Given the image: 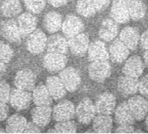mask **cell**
<instances>
[{
  "label": "cell",
  "mask_w": 148,
  "mask_h": 134,
  "mask_svg": "<svg viewBox=\"0 0 148 134\" xmlns=\"http://www.w3.org/2000/svg\"><path fill=\"white\" fill-rule=\"evenodd\" d=\"M96 114L97 111L95 104L88 97L82 99L76 107V116L78 122L84 125L91 123Z\"/></svg>",
  "instance_id": "obj_1"
},
{
  "label": "cell",
  "mask_w": 148,
  "mask_h": 134,
  "mask_svg": "<svg viewBox=\"0 0 148 134\" xmlns=\"http://www.w3.org/2000/svg\"><path fill=\"white\" fill-rule=\"evenodd\" d=\"M111 65L108 61H92L88 66V76L95 82L102 83L111 75Z\"/></svg>",
  "instance_id": "obj_2"
},
{
  "label": "cell",
  "mask_w": 148,
  "mask_h": 134,
  "mask_svg": "<svg viewBox=\"0 0 148 134\" xmlns=\"http://www.w3.org/2000/svg\"><path fill=\"white\" fill-rule=\"evenodd\" d=\"M25 45L29 53L33 54H41L45 49H46L47 45V37L46 34L40 29H36L28 35Z\"/></svg>",
  "instance_id": "obj_3"
},
{
  "label": "cell",
  "mask_w": 148,
  "mask_h": 134,
  "mask_svg": "<svg viewBox=\"0 0 148 134\" xmlns=\"http://www.w3.org/2000/svg\"><path fill=\"white\" fill-rule=\"evenodd\" d=\"M75 116L76 107L68 100L59 101L52 109V117L56 122L73 120Z\"/></svg>",
  "instance_id": "obj_4"
},
{
  "label": "cell",
  "mask_w": 148,
  "mask_h": 134,
  "mask_svg": "<svg viewBox=\"0 0 148 134\" xmlns=\"http://www.w3.org/2000/svg\"><path fill=\"white\" fill-rule=\"evenodd\" d=\"M32 101V94L29 90L14 88L11 90L9 103L11 107L17 111L26 110L30 106Z\"/></svg>",
  "instance_id": "obj_5"
},
{
  "label": "cell",
  "mask_w": 148,
  "mask_h": 134,
  "mask_svg": "<svg viewBox=\"0 0 148 134\" xmlns=\"http://www.w3.org/2000/svg\"><path fill=\"white\" fill-rule=\"evenodd\" d=\"M127 104L136 121H142L148 113V101L143 96L134 95L127 101Z\"/></svg>",
  "instance_id": "obj_6"
},
{
  "label": "cell",
  "mask_w": 148,
  "mask_h": 134,
  "mask_svg": "<svg viewBox=\"0 0 148 134\" xmlns=\"http://www.w3.org/2000/svg\"><path fill=\"white\" fill-rule=\"evenodd\" d=\"M62 30L66 39L73 38L83 33L84 30V24L82 19L74 15H67L62 22Z\"/></svg>",
  "instance_id": "obj_7"
},
{
  "label": "cell",
  "mask_w": 148,
  "mask_h": 134,
  "mask_svg": "<svg viewBox=\"0 0 148 134\" xmlns=\"http://www.w3.org/2000/svg\"><path fill=\"white\" fill-rule=\"evenodd\" d=\"M0 34L6 40L10 43L18 44L21 40V32L17 24V20L13 18L7 19L1 24Z\"/></svg>",
  "instance_id": "obj_8"
},
{
  "label": "cell",
  "mask_w": 148,
  "mask_h": 134,
  "mask_svg": "<svg viewBox=\"0 0 148 134\" xmlns=\"http://www.w3.org/2000/svg\"><path fill=\"white\" fill-rule=\"evenodd\" d=\"M59 77L62 80L67 91L73 92L77 90L81 84V76L79 72L73 67H65L60 71Z\"/></svg>",
  "instance_id": "obj_9"
},
{
  "label": "cell",
  "mask_w": 148,
  "mask_h": 134,
  "mask_svg": "<svg viewBox=\"0 0 148 134\" xmlns=\"http://www.w3.org/2000/svg\"><path fill=\"white\" fill-rule=\"evenodd\" d=\"M95 107L97 114L111 115L116 107V98L111 92H103L96 100Z\"/></svg>",
  "instance_id": "obj_10"
},
{
  "label": "cell",
  "mask_w": 148,
  "mask_h": 134,
  "mask_svg": "<svg viewBox=\"0 0 148 134\" xmlns=\"http://www.w3.org/2000/svg\"><path fill=\"white\" fill-rule=\"evenodd\" d=\"M36 76L29 69H23L17 72L14 84L16 88L25 90H33L36 87Z\"/></svg>",
  "instance_id": "obj_11"
},
{
  "label": "cell",
  "mask_w": 148,
  "mask_h": 134,
  "mask_svg": "<svg viewBox=\"0 0 148 134\" xmlns=\"http://www.w3.org/2000/svg\"><path fill=\"white\" fill-rule=\"evenodd\" d=\"M67 57L63 54L48 52L44 56L43 65L45 69L50 72H60L66 67Z\"/></svg>",
  "instance_id": "obj_12"
},
{
  "label": "cell",
  "mask_w": 148,
  "mask_h": 134,
  "mask_svg": "<svg viewBox=\"0 0 148 134\" xmlns=\"http://www.w3.org/2000/svg\"><path fill=\"white\" fill-rule=\"evenodd\" d=\"M145 63L138 55H133L128 58L122 68V73L125 76L137 78L140 77L145 70Z\"/></svg>",
  "instance_id": "obj_13"
},
{
  "label": "cell",
  "mask_w": 148,
  "mask_h": 134,
  "mask_svg": "<svg viewBox=\"0 0 148 134\" xmlns=\"http://www.w3.org/2000/svg\"><path fill=\"white\" fill-rule=\"evenodd\" d=\"M110 59L113 62L121 64L125 61L130 54V49L120 39H114L109 48Z\"/></svg>",
  "instance_id": "obj_14"
},
{
  "label": "cell",
  "mask_w": 148,
  "mask_h": 134,
  "mask_svg": "<svg viewBox=\"0 0 148 134\" xmlns=\"http://www.w3.org/2000/svg\"><path fill=\"white\" fill-rule=\"evenodd\" d=\"M89 45V37L84 33H81L73 38H70L68 40L69 50L75 56L80 57L88 53Z\"/></svg>",
  "instance_id": "obj_15"
},
{
  "label": "cell",
  "mask_w": 148,
  "mask_h": 134,
  "mask_svg": "<svg viewBox=\"0 0 148 134\" xmlns=\"http://www.w3.org/2000/svg\"><path fill=\"white\" fill-rule=\"evenodd\" d=\"M110 16L117 24H126L130 21V14L126 0H114L111 5Z\"/></svg>",
  "instance_id": "obj_16"
},
{
  "label": "cell",
  "mask_w": 148,
  "mask_h": 134,
  "mask_svg": "<svg viewBox=\"0 0 148 134\" xmlns=\"http://www.w3.org/2000/svg\"><path fill=\"white\" fill-rule=\"evenodd\" d=\"M139 80L137 78L122 76L117 81V89L124 97H130L138 92Z\"/></svg>",
  "instance_id": "obj_17"
},
{
  "label": "cell",
  "mask_w": 148,
  "mask_h": 134,
  "mask_svg": "<svg viewBox=\"0 0 148 134\" xmlns=\"http://www.w3.org/2000/svg\"><path fill=\"white\" fill-rule=\"evenodd\" d=\"M119 34L118 24L112 18H105L99 29V36L103 41L111 42Z\"/></svg>",
  "instance_id": "obj_18"
},
{
  "label": "cell",
  "mask_w": 148,
  "mask_h": 134,
  "mask_svg": "<svg viewBox=\"0 0 148 134\" xmlns=\"http://www.w3.org/2000/svg\"><path fill=\"white\" fill-rule=\"evenodd\" d=\"M52 109L50 106H36L31 110V118L40 128L46 127L51 122Z\"/></svg>",
  "instance_id": "obj_19"
},
{
  "label": "cell",
  "mask_w": 148,
  "mask_h": 134,
  "mask_svg": "<svg viewBox=\"0 0 148 134\" xmlns=\"http://www.w3.org/2000/svg\"><path fill=\"white\" fill-rule=\"evenodd\" d=\"M88 58L91 62L108 61L110 59V54L103 40H95L89 45L88 50Z\"/></svg>",
  "instance_id": "obj_20"
},
{
  "label": "cell",
  "mask_w": 148,
  "mask_h": 134,
  "mask_svg": "<svg viewBox=\"0 0 148 134\" xmlns=\"http://www.w3.org/2000/svg\"><path fill=\"white\" fill-rule=\"evenodd\" d=\"M17 24L21 32V35L26 36L36 29L38 18L34 14H31L29 12L24 13L18 15L17 18Z\"/></svg>",
  "instance_id": "obj_21"
},
{
  "label": "cell",
  "mask_w": 148,
  "mask_h": 134,
  "mask_svg": "<svg viewBox=\"0 0 148 134\" xmlns=\"http://www.w3.org/2000/svg\"><path fill=\"white\" fill-rule=\"evenodd\" d=\"M46 50L48 52L66 54L69 50L68 41L63 35L54 34L47 39Z\"/></svg>",
  "instance_id": "obj_22"
},
{
  "label": "cell",
  "mask_w": 148,
  "mask_h": 134,
  "mask_svg": "<svg viewBox=\"0 0 148 134\" xmlns=\"http://www.w3.org/2000/svg\"><path fill=\"white\" fill-rule=\"evenodd\" d=\"M46 86L51 97L55 101H60L66 94V89L59 76H49L46 80Z\"/></svg>",
  "instance_id": "obj_23"
},
{
  "label": "cell",
  "mask_w": 148,
  "mask_h": 134,
  "mask_svg": "<svg viewBox=\"0 0 148 134\" xmlns=\"http://www.w3.org/2000/svg\"><path fill=\"white\" fill-rule=\"evenodd\" d=\"M140 33L137 29L134 27H125L120 33V39L130 49L136 50L140 42Z\"/></svg>",
  "instance_id": "obj_24"
},
{
  "label": "cell",
  "mask_w": 148,
  "mask_h": 134,
  "mask_svg": "<svg viewBox=\"0 0 148 134\" xmlns=\"http://www.w3.org/2000/svg\"><path fill=\"white\" fill-rule=\"evenodd\" d=\"M114 120L118 125H134L136 119L133 116L127 101L120 103L114 110Z\"/></svg>",
  "instance_id": "obj_25"
},
{
  "label": "cell",
  "mask_w": 148,
  "mask_h": 134,
  "mask_svg": "<svg viewBox=\"0 0 148 134\" xmlns=\"http://www.w3.org/2000/svg\"><path fill=\"white\" fill-rule=\"evenodd\" d=\"M62 16L55 11H51L47 13L44 17V27L46 30L50 34H55L62 29Z\"/></svg>",
  "instance_id": "obj_26"
},
{
  "label": "cell",
  "mask_w": 148,
  "mask_h": 134,
  "mask_svg": "<svg viewBox=\"0 0 148 134\" xmlns=\"http://www.w3.org/2000/svg\"><path fill=\"white\" fill-rule=\"evenodd\" d=\"M32 101L36 106H51L53 98L49 93L46 85L40 84L33 90Z\"/></svg>",
  "instance_id": "obj_27"
},
{
  "label": "cell",
  "mask_w": 148,
  "mask_h": 134,
  "mask_svg": "<svg viewBox=\"0 0 148 134\" xmlns=\"http://www.w3.org/2000/svg\"><path fill=\"white\" fill-rule=\"evenodd\" d=\"M27 123V120L25 116L18 114L12 115L6 121V124H5L6 132L10 133H24Z\"/></svg>",
  "instance_id": "obj_28"
},
{
  "label": "cell",
  "mask_w": 148,
  "mask_h": 134,
  "mask_svg": "<svg viewBox=\"0 0 148 134\" xmlns=\"http://www.w3.org/2000/svg\"><path fill=\"white\" fill-rule=\"evenodd\" d=\"M92 128L95 133H108L113 128V119L110 115L98 114L92 120Z\"/></svg>",
  "instance_id": "obj_29"
},
{
  "label": "cell",
  "mask_w": 148,
  "mask_h": 134,
  "mask_svg": "<svg viewBox=\"0 0 148 134\" xmlns=\"http://www.w3.org/2000/svg\"><path fill=\"white\" fill-rule=\"evenodd\" d=\"M0 11L6 18H14L20 14L22 5L18 0H3L0 5Z\"/></svg>",
  "instance_id": "obj_30"
},
{
  "label": "cell",
  "mask_w": 148,
  "mask_h": 134,
  "mask_svg": "<svg viewBox=\"0 0 148 134\" xmlns=\"http://www.w3.org/2000/svg\"><path fill=\"white\" fill-rule=\"evenodd\" d=\"M130 19L139 21L145 17L147 6L141 0H126Z\"/></svg>",
  "instance_id": "obj_31"
},
{
  "label": "cell",
  "mask_w": 148,
  "mask_h": 134,
  "mask_svg": "<svg viewBox=\"0 0 148 134\" xmlns=\"http://www.w3.org/2000/svg\"><path fill=\"white\" fill-rule=\"evenodd\" d=\"M76 9L77 12L84 18H91L97 13L92 0H77Z\"/></svg>",
  "instance_id": "obj_32"
},
{
  "label": "cell",
  "mask_w": 148,
  "mask_h": 134,
  "mask_svg": "<svg viewBox=\"0 0 148 134\" xmlns=\"http://www.w3.org/2000/svg\"><path fill=\"white\" fill-rule=\"evenodd\" d=\"M77 132V125L73 121L58 122L53 129L48 130V133H73Z\"/></svg>",
  "instance_id": "obj_33"
},
{
  "label": "cell",
  "mask_w": 148,
  "mask_h": 134,
  "mask_svg": "<svg viewBox=\"0 0 148 134\" xmlns=\"http://www.w3.org/2000/svg\"><path fill=\"white\" fill-rule=\"evenodd\" d=\"M25 6L31 14H38L46 7V0H25Z\"/></svg>",
  "instance_id": "obj_34"
},
{
  "label": "cell",
  "mask_w": 148,
  "mask_h": 134,
  "mask_svg": "<svg viewBox=\"0 0 148 134\" xmlns=\"http://www.w3.org/2000/svg\"><path fill=\"white\" fill-rule=\"evenodd\" d=\"M14 56V50L7 43L0 40V60L4 63L10 62Z\"/></svg>",
  "instance_id": "obj_35"
},
{
  "label": "cell",
  "mask_w": 148,
  "mask_h": 134,
  "mask_svg": "<svg viewBox=\"0 0 148 134\" xmlns=\"http://www.w3.org/2000/svg\"><path fill=\"white\" fill-rule=\"evenodd\" d=\"M11 88L8 82L0 80V102L7 103L9 101Z\"/></svg>",
  "instance_id": "obj_36"
},
{
  "label": "cell",
  "mask_w": 148,
  "mask_h": 134,
  "mask_svg": "<svg viewBox=\"0 0 148 134\" xmlns=\"http://www.w3.org/2000/svg\"><path fill=\"white\" fill-rule=\"evenodd\" d=\"M138 91L141 94V96L148 97V74L143 76L139 80Z\"/></svg>",
  "instance_id": "obj_37"
},
{
  "label": "cell",
  "mask_w": 148,
  "mask_h": 134,
  "mask_svg": "<svg viewBox=\"0 0 148 134\" xmlns=\"http://www.w3.org/2000/svg\"><path fill=\"white\" fill-rule=\"evenodd\" d=\"M97 11H102L107 9L110 5L111 0H92Z\"/></svg>",
  "instance_id": "obj_38"
},
{
  "label": "cell",
  "mask_w": 148,
  "mask_h": 134,
  "mask_svg": "<svg viewBox=\"0 0 148 134\" xmlns=\"http://www.w3.org/2000/svg\"><path fill=\"white\" fill-rule=\"evenodd\" d=\"M9 112V109L7 104L4 102H0V122H3L7 119Z\"/></svg>",
  "instance_id": "obj_39"
},
{
  "label": "cell",
  "mask_w": 148,
  "mask_h": 134,
  "mask_svg": "<svg viewBox=\"0 0 148 134\" xmlns=\"http://www.w3.org/2000/svg\"><path fill=\"white\" fill-rule=\"evenodd\" d=\"M116 133H135V129L133 125H118L115 129Z\"/></svg>",
  "instance_id": "obj_40"
},
{
  "label": "cell",
  "mask_w": 148,
  "mask_h": 134,
  "mask_svg": "<svg viewBox=\"0 0 148 134\" xmlns=\"http://www.w3.org/2000/svg\"><path fill=\"white\" fill-rule=\"evenodd\" d=\"M40 127L36 125L35 122H28L27 126L24 131V133H40Z\"/></svg>",
  "instance_id": "obj_41"
},
{
  "label": "cell",
  "mask_w": 148,
  "mask_h": 134,
  "mask_svg": "<svg viewBox=\"0 0 148 134\" xmlns=\"http://www.w3.org/2000/svg\"><path fill=\"white\" fill-rule=\"evenodd\" d=\"M140 45L143 50H148V29H147L140 38Z\"/></svg>",
  "instance_id": "obj_42"
},
{
  "label": "cell",
  "mask_w": 148,
  "mask_h": 134,
  "mask_svg": "<svg viewBox=\"0 0 148 134\" xmlns=\"http://www.w3.org/2000/svg\"><path fill=\"white\" fill-rule=\"evenodd\" d=\"M47 1L51 6H53L55 8L62 7V6L66 5L68 2V0H47Z\"/></svg>",
  "instance_id": "obj_43"
},
{
  "label": "cell",
  "mask_w": 148,
  "mask_h": 134,
  "mask_svg": "<svg viewBox=\"0 0 148 134\" xmlns=\"http://www.w3.org/2000/svg\"><path fill=\"white\" fill-rule=\"evenodd\" d=\"M6 63H4L3 61H2L0 60V77H2L3 76H4V74L6 73L7 71V67H6Z\"/></svg>",
  "instance_id": "obj_44"
},
{
  "label": "cell",
  "mask_w": 148,
  "mask_h": 134,
  "mask_svg": "<svg viewBox=\"0 0 148 134\" xmlns=\"http://www.w3.org/2000/svg\"><path fill=\"white\" fill-rule=\"evenodd\" d=\"M143 61H144V63H145V65L148 67V50L144 53V55H143Z\"/></svg>",
  "instance_id": "obj_45"
},
{
  "label": "cell",
  "mask_w": 148,
  "mask_h": 134,
  "mask_svg": "<svg viewBox=\"0 0 148 134\" xmlns=\"http://www.w3.org/2000/svg\"><path fill=\"white\" fill-rule=\"evenodd\" d=\"M146 126H147V128L148 130V113L147 116H146Z\"/></svg>",
  "instance_id": "obj_46"
},
{
  "label": "cell",
  "mask_w": 148,
  "mask_h": 134,
  "mask_svg": "<svg viewBox=\"0 0 148 134\" xmlns=\"http://www.w3.org/2000/svg\"><path fill=\"white\" fill-rule=\"evenodd\" d=\"M69 1H73V0H69Z\"/></svg>",
  "instance_id": "obj_47"
}]
</instances>
